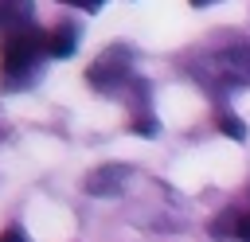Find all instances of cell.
I'll return each mask as SVG.
<instances>
[{
	"mask_svg": "<svg viewBox=\"0 0 250 242\" xmlns=\"http://www.w3.org/2000/svg\"><path fill=\"white\" fill-rule=\"evenodd\" d=\"M43 51H47V35H43L35 23H31V27H23V31H12V35H4L0 70H4L8 78L27 74V70H31V62H35Z\"/></svg>",
	"mask_w": 250,
	"mask_h": 242,
	"instance_id": "obj_1",
	"label": "cell"
},
{
	"mask_svg": "<svg viewBox=\"0 0 250 242\" xmlns=\"http://www.w3.org/2000/svg\"><path fill=\"white\" fill-rule=\"evenodd\" d=\"M219 82L227 86H250V43H227L211 59Z\"/></svg>",
	"mask_w": 250,
	"mask_h": 242,
	"instance_id": "obj_2",
	"label": "cell"
},
{
	"mask_svg": "<svg viewBox=\"0 0 250 242\" xmlns=\"http://www.w3.org/2000/svg\"><path fill=\"white\" fill-rule=\"evenodd\" d=\"M125 74H129V51L109 47L102 59H94V66L86 70V82H90L94 90H113Z\"/></svg>",
	"mask_w": 250,
	"mask_h": 242,
	"instance_id": "obj_3",
	"label": "cell"
},
{
	"mask_svg": "<svg viewBox=\"0 0 250 242\" xmlns=\"http://www.w3.org/2000/svg\"><path fill=\"white\" fill-rule=\"evenodd\" d=\"M125 180H129V168L125 164H102V168L86 172L82 191L86 195H98V199H113V195L125 191Z\"/></svg>",
	"mask_w": 250,
	"mask_h": 242,
	"instance_id": "obj_4",
	"label": "cell"
},
{
	"mask_svg": "<svg viewBox=\"0 0 250 242\" xmlns=\"http://www.w3.org/2000/svg\"><path fill=\"white\" fill-rule=\"evenodd\" d=\"M31 23H35L31 0H0V27H4V35L23 31V27H31Z\"/></svg>",
	"mask_w": 250,
	"mask_h": 242,
	"instance_id": "obj_5",
	"label": "cell"
},
{
	"mask_svg": "<svg viewBox=\"0 0 250 242\" xmlns=\"http://www.w3.org/2000/svg\"><path fill=\"white\" fill-rule=\"evenodd\" d=\"M74 47H78V27L74 23H59L47 35V55L51 59H66V55H74Z\"/></svg>",
	"mask_w": 250,
	"mask_h": 242,
	"instance_id": "obj_6",
	"label": "cell"
},
{
	"mask_svg": "<svg viewBox=\"0 0 250 242\" xmlns=\"http://www.w3.org/2000/svg\"><path fill=\"white\" fill-rule=\"evenodd\" d=\"M215 125H219V129H223L230 141H246V125H242L234 113H219V121H215Z\"/></svg>",
	"mask_w": 250,
	"mask_h": 242,
	"instance_id": "obj_7",
	"label": "cell"
},
{
	"mask_svg": "<svg viewBox=\"0 0 250 242\" xmlns=\"http://www.w3.org/2000/svg\"><path fill=\"white\" fill-rule=\"evenodd\" d=\"M133 133H141V137H156V133H160V125H156L152 117H137V125H133Z\"/></svg>",
	"mask_w": 250,
	"mask_h": 242,
	"instance_id": "obj_8",
	"label": "cell"
},
{
	"mask_svg": "<svg viewBox=\"0 0 250 242\" xmlns=\"http://www.w3.org/2000/svg\"><path fill=\"white\" fill-rule=\"evenodd\" d=\"M234 234H238L242 242H250V215H238V222H234Z\"/></svg>",
	"mask_w": 250,
	"mask_h": 242,
	"instance_id": "obj_9",
	"label": "cell"
},
{
	"mask_svg": "<svg viewBox=\"0 0 250 242\" xmlns=\"http://www.w3.org/2000/svg\"><path fill=\"white\" fill-rule=\"evenodd\" d=\"M0 242H27V238H23V230H20V226H8V230L0 234Z\"/></svg>",
	"mask_w": 250,
	"mask_h": 242,
	"instance_id": "obj_10",
	"label": "cell"
},
{
	"mask_svg": "<svg viewBox=\"0 0 250 242\" xmlns=\"http://www.w3.org/2000/svg\"><path fill=\"white\" fill-rule=\"evenodd\" d=\"M70 4H78V8H82V12H98V8H102V4H105V0H70Z\"/></svg>",
	"mask_w": 250,
	"mask_h": 242,
	"instance_id": "obj_11",
	"label": "cell"
},
{
	"mask_svg": "<svg viewBox=\"0 0 250 242\" xmlns=\"http://www.w3.org/2000/svg\"><path fill=\"white\" fill-rule=\"evenodd\" d=\"M191 4H195V8H203V4H211V0H191Z\"/></svg>",
	"mask_w": 250,
	"mask_h": 242,
	"instance_id": "obj_12",
	"label": "cell"
}]
</instances>
